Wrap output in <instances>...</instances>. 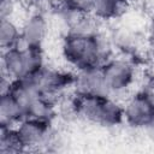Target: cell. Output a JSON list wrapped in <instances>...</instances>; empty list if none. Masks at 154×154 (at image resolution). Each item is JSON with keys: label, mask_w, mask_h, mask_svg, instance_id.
<instances>
[{"label": "cell", "mask_w": 154, "mask_h": 154, "mask_svg": "<svg viewBox=\"0 0 154 154\" xmlns=\"http://www.w3.org/2000/svg\"><path fill=\"white\" fill-rule=\"evenodd\" d=\"M111 37L97 31L93 35L66 34L61 46L64 59L76 70L102 66L112 58Z\"/></svg>", "instance_id": "1"}, {"label": "cell", "mask_w": 154, "mask_h": 154, "mask_svg": "<svg viewBox=\"0 0 154 154\" xmlns=\"http://www.w3.org/2000/svg\"><path fill=\"white\" fill-rule=\"evenodd\" d=\"M72 108L81 118L105 128H116L125 122L123 103L113 96L76 93Z\"/></svg>", "instance_id": "2"}, {"label": "cell", "mask_w": 154, "mask_h": 154, "mask_svg": "<svg viewBox=\"0 0 154 154\" xmlns=\"http://www.w3.org/2000/svg\"><path fill=\"white\" fill-rule=\"evenodd\" d=\"M43 66L46 65L42 47H13L1 53V75L13 81L24 78Z\"/></svg>", "instance_id": "3"}, {"label": "cell", "mask_w": 154, "mask_h": 154, "mask_svg": "<svg viewBox=\"0 0 154 154\" xmlns=\"http://www.w3.org/2000/svg\"><path fill=\"white\" fill-rule=\"evenodd\" d=\"M101 69L109 96L116 97V95L128 93L135 83V66L125 58H109Z\"/></svg>", "instance_id": "4"}, {"label": "cell", "mask_w": 154, "mask_h": 154, "mask_svg": "<svg viewBox=\"0 0 154 154\" xmlns=\"http://www.w3.org/2000/svg\"><path fill=\"white\" fill-rule=\"evenodd\" d=\"M14 129L25 150L37 149L51 142V123L25 117Z\"/></svg>", "instance_id": "5"}, {"label": "cell", "mask_w": 154, "mask_h": 154, "mask_svg": "<svg viewBox=\"0 0 154 154\" xmlns=\"http://www.w3.org/2000/svg\"><path fill=\"white\" fill-rule=\"evenodd\" d=\"M124 120L135 129H144L154 119V103L142 91L129 96L123 103Z\"/></svg>", "instance_id": "6"}, {"label": "cell", "mask_w": 154, "mask_h": 154, "mask_svg": "<svg viewBox=\"0 0 154 154\" xmlns=\"http://www.w3.org/2000/svg\"><path fill=\"white\" fill-rule=\"evenodd\" d=\"M48 34V22L42 13L30 14L20 26V40L16 47H42Z\"/></svg>", "instance_id": "7"}, {"label": "cell", "mask_w": 154, "mask_h": 154, "mask_svg": "<svg viewBox=\"0 0 154 154\" xmlns=\"http://www.w3.org/2000/svg\"><path fill=\"white\" fill-rule=\"evenodd\" d=\"M75 89L79 94L109 96L101 66L77 70Z\"/></svg>", "instance_id": "8"}, {"label": "cell", "mask_w": 154, "mask_h": 154, "mask_svg": "<svg viewBox=\"0 0 154 154\" xmlns=\"http://www.w3.org/2000/svg\"><path fill=\"white\" fill-rule=\"evenodd\" d=\"M26 117L24 108L10 94H1L0 97V126L16 128Z\"/></svg>", "instance_id": "9"}, {"label": "cell", "mask_w": 154, "mask_h": 154, "mask_svg": "<svg viewBox=\"0 0 154 154\" xmlns=\"http://www.w3.org/2000/svg\"><path fill=\"white\" fill-rule=\"evenodd\" d=\"M54 116H55V103L54 100L49 96H45V95L38 96L26 108V117L41 122L52 123Z\"/></svg>", "instance_id": "10"}, {"label": "cell", "mask_w": 154, "mask_h": 154, "mask_svg": "<svg viewBox=\"0 0 154 154\" xmlns=\"http://www.w3.org/2000/svg\"><path fill=\"white\" fill-rule=\"evenodd\" d=\"M124 6L122 0H95L93 16L99 20H111L120 16Z\"/></svg>", "instance_id": "11"}, {"label": "cell", "mask_w": 154, "mask_h": 154, "mask_svg": "<svg viewBox=\"0 0 154 154\" xmlns=\"http://www.w3.org/2000/svg\"><path fill=\"white\" fill-rule=\"evenodd\" d=\"M20 40V26H18L12 18L0 19V47L1 51L13 48Z\"/></svg>", "instance_id": "12"}, {"label": "cell", "mask_w": 154, "mask_h": 154, "mask_svg": "<svg viewBox=\"0 0 154 154\" xmlns=\"http://www.w3.org/2000/svg\"><path fill=\"white\" fill-rule=\"evenodd\" d=\"M25 152L16 129L8 126H0V153L1 154H13Z\"/></svg>", "instance_id": "13"}, {"label": "cell", "mask_w": 154, "mask_h": 154, "mask_svg": "<svg viewBox=\"0 0 154 154\" xmlns=\"http://www.w3.org/2000/svg\"><path fill=\"white\" fill-rule=\"evenodd\" d=\"M69 6L84 14H93V7L95 0H64Z\"/></svg>", "instance_id": "14"}, {"label": "cell", "mask_w": 154, "mask_h": 154, "mask_svg": "<svg viewBox=\"0 0 154 154\" xmlns=\"http://www.w3.org/2000/svg\"><path fill=\"white\" fill-rule=\"evenodd\" d=\"M16 10L14 0H1L0 1V19H11Z\"/></svg>", "instance_id": "15"}, {"label": "cell", "mask_w": 154, "mask_h": 154, "mask_svg": "<svg viewBox=\"0 0 154 154\" xmlns=\"http://www.w3.org/2000/svg\"><path fill=\"white\" fill-rule=\"evenodd\" d=\"M143 130H144V132H146V136H147L152 142H154V119H153Z\"/></svg>", "instance_id": "16"}, {"label": "cell", "mask_w": 154, "mask_h": 154, "mask_svg": "<svg viewBox=\"0 0 154 154\" xmlns=\"http://www.w3.org/2000/svg\"><path fill=\"white\" fill-rule=\"evenodd\" d=\"M148 38L152 45H154V14L152 16L148 24Z\"/></svg>", "instance_id": "17"}, {"label": "cell", "mask_w": 154, "mask_h": 154, "mask_svg": "<svg viewBox=\"0 0 154 154\" xmlns=\"http://www.w3.org/2000/svg\"><path fill=\"white\" fill-rule=\"evenodd\" d=\"M125 5H128V4H130V2H134V1H136V0H122Z\"/></svg>", "instance_id": "18"}]
</instances>
